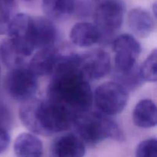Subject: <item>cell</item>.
Instances as JSON below:
<instances>
[{
    "label": "cell",
    "mask_w": 157,
    "mask_h": 157,
    "mask_svg": "<svg viewBox=\"0 0 157 157\" xmlns=\"http://www.w3.org/2000/svg\"><path fill=\"white\" fill-rule=\"evenodd\" d=\"M48 87V98L67 108L72 114L89 111L93 92L89 81L80 70V55H60Z\"/></svg>",
    "instance_id": "6da1fadb"
},
{
    "label": "cell",
    "mask_w": 157,
    "mask_h": 157,
    "mask_svg": "<svg viewBox=\"0 0 157 157\" xmlns=\"http://www.w3.org/2000/svg\"><path fill=\"white\" fill-rule=\"evenodd\" d=\"M19 118L30 133L46 136L68 130L73 124L74 115L48 98H34L21 102Z\"/></svg>",
    "instance_id": "7a4b0ae2"
},
{
    "label": "cell",
    "mask_w": 157,
    "mask_h": 157,
    "mask_svg": "<svg viewBox=\"0 0 157 157\" xmlns=\"http://www.w3.org/2000/svg\"><path fill=\"white\" fill-rule=\"evenodd\" d=\"M77 136L89 145H96L104 140H125L124 133L115 121L100 112L87 111L74 116Z\"/></svg>",
    "instance_id": "3957f363"
},
{
    "label": "cell",
    "mask_w": 157,
    "mask_h": 157,
    "mask_svg": "<svg viewBox=\"0 0 157 157\" xmlns=\"http://www.w3.org/2000/svg\"><path fill=\"white\" fill-rule=\"evenodd\" d=\"M125 14L122 0H93L95 26L104 35H112L121 27Z\"/></svg>",
    "instance_id": "277c9868"
},
{
    "label": "cell",
    "mask_w": 157,
    "mask_h": 157,
    "mask_svg": "<svg viewBox=\"0 0 157 157\" xmlns=\"http://www.w3.org/2000/svg\"><path fill=\"white\" fill-rule=\"evenodd\" d=\"M128 98V90L116 81L101 84L93 93V101L97 108L106 116L121 113L127 106Z\"/></svg>",
    "instance_id": "5b68a950"
},
{
    "label": "cell",
    "mask_w": 157,
    "mask_h": 157,
    "mask_svg": "<svg viewBox=\"0 0 157 157\" xmlns=\"http://www.w3.org/2000/svg\"><path fill=\"white\" fill-rule=\"evenodd\" d=\"M5 87L12 99L24 102L35 98L38 88V77L25 65L11 69L6 75Z\"/></svg>",
    "instance_id": "8992f818"
},
{
    "label": "cell",
    "mask_w": 157,
    "mask_h": 157,
    "mask_svg": "<svg viewBox=\"0 0 157 157\" xmlns=\"http://www.w3.org/2000/svg\"><path fill=\"white\" fill-rule=\"evenodd\" d=\"M112 48L115 53L116 75H124L131 72L136 67V60L142 51L139 41L130 34H123L115 38Z\"/></svg>",
    "instance_id": "52a82bcc"
},
{
    "label": "cell",
    "mask_w": 157,
    "mask_h": 157,
    "mask_svg": "<svg viewBox=\"0 0 157 157\" xmlns=\"http://www.w3.org/2000/svg\"><path fill=\"white\" fill-rule=\"evenodd\" d=\"M34 18L25 13L11 17L7 28L8 38L28 58L35 51L33 44Z\"/></svg>",
    "instance_id": "ba28073f"
},
{
    "label": "cell",
    "mask_w": 157,
    "mask_h": 157,
    "mask_svg": "<svg viewBox=\"0 0 157 157\" xmlns=\"http://www.w3.org/2000/svg\"><path fill=\"white\" fill-rule=\"evenodd\" d=\"M80 70L88 81L101 79L111 70L110 55L103 49L88 51L80 55Z\"/></svg>",
    "instance_id": "9c48e42d"
},
{
    "label": "cell",
    "mask_w": 157,
    "mask_h": 157,
    "mask_svg": "<svg viewBox=\"0 0 157 157\" xmlns=\"http://www.w3.org/2000/svg\"><path fill=\"white\" fill-rule=\"evenodd\" d=\"M58 31L53 21L46 17L34 18L33 44L35 50L55 47Z\"/></svg>",
    "instance_id": "30bf717a"
},
{
    "label": "cell",
    "mask_w": 157,
    "mask_h": 157,
    "mask_svg": "<svg viewBox=\"0 0 157 157\" xmlns=\"http://www.w3.org/2000/svg\"><path fill=\"white\" fill-rule=\"evenodd\" d=\"M61 53L55 47L38 50L29 64V68L37 77L52 75L59 60Z\"/></svg>",
    "instance_id": "8fae6325"
},
{
    "label": "cell",
    "mask_w": 157,
    "mask_h": 157,
    "mask_svg": "<svg viewBox=\"0 0 157 157\" xmlns=\"http://www.w3.org/2000/svg\"><path fill=\"white\" fill-rule=\"evenodd\" d=\"M102 37V34L94 24L85 21L76 23L69 34L71 41L81 48L91 47L99 42Z\"/></svg>",
    "instance_id": "7c38bea8"
},
{
    "label": "cell",
    "mask_w": 157,
    "mask_h": 157,
    "mask_svg": "<svg viewBox=\"0 0 157 157\" xmlns=\"http://www.w3.org/2000/svg\"><path fill=\"white\" fill-rule=\"evenodd\" d=\"M127 23L133 33L143 38L150 36L155 28L153 15L142 8H135L129 12Z\"/></svg>",
    "instance_id": "4fadbf2b"
},
{
    "label": "cell",
    "mask_w": 157,
    "mask_h": 157,
    "mask_svg": "<svg viewBox=\"0 0 157 157\" xmlns=\"http://www.w3.org/2000/svg\"><path fill=\"white\" fill-rule=\"evenodd\" d=\"M54 150L57 157H84L86 152L84 142L71 133L59 136L54 144Z\"/></svg>",
    "instance_id": "5bb4252c"
},
{
    "label": "cell",
    "mask_w": 157,
    "mask_h": 157,
    "mask_svg": "<svg viewBox=\"0 0 157 157\" xmlns=\"http://www.w3.org/2000/svg\"><path fill=\"white\" fill-rule=\"evenodd\" d=\"M14 151L17 157H41L43 144L34 133H22L15 139Z\"/></svg>",
    "instance_id": "9a60e30c"
},
{
    "label": "cell",
    "mask_w": 157,
    "mask_h": 157,
    "mask_svg": "<svg viewBox=\"0 0 157 157\" xmlns=\"http://www.w3.org/2000/svg\"><path fill=\"white\" fill-rule=\"evenodd\" d=\"M133 121L140 128H153L157 124V108L152 100L143 99L135 106Z\"/></svg>",
    "instance_id": "2e32d148"
},
{
    "label": "cell",
    "mask_w": 157,
    "mask_h": 157,
    "mask_svg": "<svg viewBox=\"0 0 157 157\" xmlns=\"http://www.w3.org/2000/svg\"><path fill=\"white\" fill-rule=\"evenodd\" d=\"M42 9L46 18L53 21H64L75 10V0H42Z\"/></svg>",
    "instance_id": "e0dca14e"
},
{
    "label": "cell",
    "mask_w": 157,
    "mask_h": 157,
    "mask_svg": "<svg viewBox=\"0 0 157 157\" xmlns=\"http://www.w3.org/2000/svg\"><path fill=\"white\" fill-rule=\"evenodd\" d=\"M0 56L9 70L25 65L26 57L9 38H5L0 44Z\"/></svg>",
    "instance_id": "ac0fdd59"
},
{
    "label": "cell",
    "mask_w": 157,
    "mask_h": 157,
    "mask_svg": "<svg viewBox=\"0 0 157 157\" xmlns=\"http://www.w3.org/2000/svg\"><path fill=\"white\" fill-rule=\"evenodd\" d=\"M139 74L141 79L148 82L157 81V52L153 49L148 55L142 65L139 67Z\"/></svg>",
    "instance_id": "d6986e66"
},
{
    "label": "cell",
    "mask_w": 157,
    "mask_h": 157,
    "mask_svg": "<svg viewBox=\"0 0 157 157\" xmlns=\"http://www.w3.org/2000/svg\"><path fill=\"white\" fill-rule=\"evenodd\" d=\"M136 157H157V141L155 138L145 140L138 144Z\"/></svg>",
    "instance_id": "ffe728a7"
},
{
    "label": "cell",
    "mask_w": 157,
    "mask_h": 157,
    "mask_svg": "<svg viewBox=\"0 0 157 157\" xmlns=\"http://www.w3.org/2000/svg\"><path fill=\"white\" fill-rule=\"evenodd\" d=\"M11 138L7 130L0 126V154L7 150L10 144Z\"/></svg>",
    "instance_id": "44dd1931"
},
{
    "label": "cell",
    "mask_w": 157,
    "mask_h": 157,
    "mask_svg": "<svg viewBox=\"0 0 157 157\" xmlns=\"http://www.w3.org/2000/svg\"><path fill=\"white\" fill-rule=\"evenodd\" d=\"M153 14H154L153 15H154L155 18H156V3H154V4H153Z\"/></svg>",
    "instance_id": "7402d4cb"
},
{
    "label": "cell",
    "mask_w": 157,
    "mask_h": 157,
    "mask_svg": "<svg viewBox=\"0 0 157 157\" xmlns=\"http://www.w3.org/2000/svg\"><path fill=\"white\" fill-rule=\"evenodd\" d=\"M25 1H27V2H29V1H32V0H25Z\"/></svg>",
    "instance_id": "603a6c76"
},
{
    "label": "cell",
    "mask_w": 157,
    "mask_h": 157,
    "mask_svg": "<svg viewBox=\"0 0 157 157\" xmlns=\"http://www.w3.org/2000/svg\"><path fill=\"white\" fill-rule=\"evenodd\" d=\"M0 73H1V66H0Z\"/></svg>",
    "instance_id": "cb8c5ba5"
}]
</instances>
